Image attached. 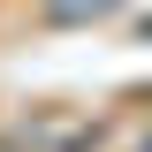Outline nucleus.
Returning <instances> with one entry per match:
<instances>
[{"label":"nucleus","instance_id":"f257e3e1","mask_svg":"<svg viewBox=\"0 0 152 152\" xmlns=\"http://www.w3.org/2000/svg\"><path fill=\"white\" fill-rule=\"evenodd\" d=\"M84 8L99 15V8H114V0H53V15H84Z\"/></svg>","mask_w":152,"mask_h":152},{"label":"nucleus","instance_id":"f03ea898","mask_svg":"<svg viewBox=\"0 0 152 152\" xmlns=\"http://www.w3.org/2000/svg\"><path fill=\"white\" fill-rule=\"evenodd\" d=\"M145 152H152V145H145Z\"/></svg>","mask_w":152,"mask_h":152}]
</instances>
